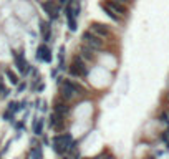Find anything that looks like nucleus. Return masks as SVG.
Here are the masks:
<instances>
[{
    "label": "nucleus",
    "instance_id": "nucleus-1",
    "mask_svg": "<svg viewBox=\"0 0 169 159\" xmlns=\"http://www.w3.org/2000/svg\"><path fill=\"white\" fill-rule=\"evenodd\" d=\"M68 71H70V75L75 76V78H86L88 73H90L88 66H86V63H85V60L81 58L80 55L73 56V62H71V65H70Z\"/></svg>",
    "mask_w": 169,
    "mask_h": 159
},
{
    "label": "nucleus",
    "instance_id": "nucleus-23",
    "mask_svg": "<svg viewBox=\"0 0 169 159\" xmlns=\"http://www.w3.org/2000/svg\"><path fill=\"white\" fill-rule=\"evenodd\" d=\"M167 98H169V93H167Z\"/></svg>",
    "mask_w": 169,
    "mask_h": 159
},
{
    "label": "nucleus",
    "instance_id": "nucleus-14",
    "mask_svg": "<svg viewBox=\"0 0 169 159\" xmlns=\"http://www.w3.org/2000/svg\"><path fill=\"white\" fill-rule=\"evenodd\" d=\"M7 109H9V111H12V113H13V115H15V113H18V111H22V101H20V103H18V101H12V103H9V108H7Z\"/></svg>",
    "mask_w": 169,
    "mask_h": 159
},
{
    "label": "nucleus",
    "instance_id": "nucleus-2",
    "mask_svg": "<svg viewBox=\"0 0 169 159\" xmlns=\"http://www.w3.org/2000/svg\"><path fill=\"white\" fill-rule=\"evenodd\" d=\"M81 40H83V45H86V47H90L91 50H101L103 48V40L100 38V36H96L94 33H91V32H83V35H81Z\"/></svg>",
    "mask_w": 169,
    "mask_h": 159
},
{
    "label": "nucleus",
    "instance_id": "nucleus-16",
    "mask_svg": "<svg viewBox=\"0 0 169 159\" xmlns=\"http://www.w3.org/2000/svg\"><path fill=\"white\" fill-rule=\"evenodd\" d=\"M67 22H68V28H70V32H76V20H75V18H68Z\"/></svg>",
    "mask_w": 169,
    "mask_h": 159
},
{
    "label": "nucleus",
    "instance_id": "nucleus-4",
    "mask_svg": "<svg viewBox=\"0 0 169 159\" xmlns=\"http://www.w3.org/2000/svg\"><path fill=\"white\" fill-rule=\"evenodd\" d=\"M42 9L45 10V13L50 17V20H56L60 17V7H56L52 0H47V2H42Z\"/></svg>",
    "mask_w": 169,
    "mask_h": 159
},
{
    "label": "nucleus",
    "instance_id": "nucleus-13",
    "mask_svg": "<svg viewBox=\"0 0 169 159\" xmlns=\"http://www.w3.org/2000/svg\"><path fill=\"white\" fill-rule=\"evenodd\" d=\"M32 159H43V149L40 144L32 148Z\"/></svg>",
    "mask_w": 169,
    "mask_h": 159
},
{
    "label": "nucleus",
    "instance_id": "nucleus-8",
    "mask_svg": "<svg viewBox=\"0 0 169 159\" xmlns=\"http://www.w3.org/2000/svg\"><path fill=\"white\" fill-rule=\"evenodd\" d=\"M106 3H108V5H109L113 10H116L123 18H126V15H128V9H126L125 5H123L121 2H118V0H106Z\"/></svg>",
    "mask_w": 169,
    "mask_h": 159
},
{
    "label": "nucleus",
    "instance_id": "nucleus-12",
    "mask_svg": "<svg viewBox=\"0 0 169 159\" xmlns=\"http://www.w3.org/2000/svg\"><path fill=\"white\" fill-rule=\"evenodd\" d=\"M58 70L60 71L67 70V65H65V47H60V51H58Z\"/></svg>",
    "mask_w": 169,
    "mask_h": 159
},
{
    "label": "nucleus",
    "instance_id": "nucleus-17",
    "mask_svg": "<svg viewBox=\"0 0 169 159\" xmlns=\"http://www.w3.org/2000/svg\"><path fill=\"white\" fill-rule=\"evenodd\" d=\"M3 119H5V121H13V113L7 109V111L3 113Z\"/></svg>",
    "mask_w": 169,
    "mask_h": 159
},
{
    "label": "nucleus",
    "instance_id": "nucleus-19",
    "mask_svg": "<svg viewBox=\"0 0 169 159\" xmlns=\"http://www.w3.org/2000/svg\"><path fill=\"white\" fill-rule=\"evenodd\" d=\"M56 75H58V68H53V70L50 71V76L52 78H56Z\"/></svg>",
    "mask_w": 169,
    "mask_h": 159
},
{
    "label": "nucleus",
    "instance_id": "nucleus-18",
    "mask_svg": "<svg viewBox=\"0 0 169 159\" xmlns=\"http://www.w3.org/2000/svg\"><path fill=\"white\" fill-rule=\"evenodd\" d=\"M25 88H27V83H20V85H18V88H17V91H18V93H22Z\"/></svg>",
    "mask_w": 169,
    "mask_h": 159
},
{
    "label": "nucleus",
    "instance_id": "nucleus-15",
    "mask_svg": "<svg viewBox=\"0 0 169 159\" xmlns=\"http://www.w3.org/2000/svg\"><path fill=\"white\" fill-rule=\"evenodd\" d=\"M5 75L9 76V80H10L12 85H18V76L15 75V73L12 71V70H5Z\"/></svg>",
    "mask_w": 169,
    "mask_h": 159
},
{
    "label": "nucleus",
    "instance_id": "nucleus-5",
    "mask_svg": "<svg viewBox=\"0 0 169 159\" xmlns=\"http://www.w3.org/2000/svg\"><path fill=\"white\" fill-rule=\"evenodd\" d=\"M70 109H71L70 103H68V101H65V100H61V98H56L55 103H53V113H56V115H60V116L68 115Z\"/></svg>",
    "mask_w": 169,
    "mask_h": 159
},
{
    "label": "nucleus",
    "instance_id": "nucleus-11",
    "mask_svg": "<svg viewBox=\"0 0 169 159\" xmlns=\"http://www.w3.org/2000/svg\"><path fill=\"white\" fill-rule=\"evenodd\" d=\"M43 126H45V119L43 118H38V121H33V134L35 136H43Z\"/></svg>",
    "mask_w": 169,
    "mask_h": 159
},
{
    "label": "nucleus",
    "instance_id": "nucleus-3",
    "mask_svg": "<svg viewBox=\"0 0 169 159\" xmlns=\"http://www.w3.org/2000/svg\"><path fill=\"white\" fill-rule=\"evenodd\" d=\"M90 32L94 33L96 36H100V38H108L111 35L109 27L105 25V23H100V22H93L91 25H90Z\"/></svg>",
    "mask_w": 169,
    "mask_h": 159
},
{
    "label": "nucleus",
    "instance_id": "nucleus-6",
    "mask_svg": "<svg viewBox=\"0 0 169 159\" xmlns=\"http://www.w3.org/2000/svg\"><path fill=\"white\" fill-rule=\"evenodd\" d=\"M35 56H36V60H38V62H45V63H52V60H53L52 51H50V48H48L47 45H38Z\"/></svg>",
    "mask_w": 169,
    "mask_h": 159
},
{
    "label": "nucleus",
    "instance_id": "nucleus-20",
    "mask_svg": "<svg viewBox=\"0 0 169 159\" xmlns=\"http://www.w3.org/2000/svg\"><path fill=\"white\" fill-rule=\"evenodd\" d=\"M15 128H17V129H23V128H25V124H23V121H20V123H17V124H15Z\"/></svg>",
    "mask_w": 169,
    "mask_h": 159
},
{
    "label": "nucleus",
    "instance_id": "nucleus-21",
    "mask_svg": "<svg viewBox=\"0 0 169 159\" xmlns=\"http://www.w3.org/2000/svg\"><path fill=\"white\" fill-rule=\"evenodd\" d=\"M43 89H45V83H40V86L36 88V91H43Z\"/></svg>",
    "mask_w": 169,
    "mask_h": 159
},
{
    "label": "nucleus",
    "instance_id": "nucleus-7",
    "mask_svg": "<svg viewBox=\"0 0 169 159\" xmlns=\"http://www.w3.org/2000/svg\"><path fill=\"white\" fill-rule=\"evenodd\" d=\"M100 7H101V9L103 10H105L106 12V13H108V17L111 18V20H114V22H118V23H121L123 22V20H125V18H123L121 17V15H119L118 13V12L116 10H113V9H111V7L108 5V3H106V2H101L100 3Z\"/></svg>",
    "mask_w": 169,
    "mask_h": 159
},
{
    "label": "nucleus",
    "instance_id": "nucleus-22",
    "mask_svg": "<svg viewBox=\"0 0 169 159\" xmlns=\"http://www.w3.org/2000/svg\"><path fill=\"white\" fill-rule=\"evenodd\" d=\"M61 159H71V157H70L68 154H65V156H61Z\"/></svg>",
    "mask_w": 169,
    "mask_h": 159
},
{
    "label": "nucleus",
    "instance_id": "nucleus-9",
    "mask_svg": "<svg viewBox=\"0 0 169 159\" xmlns=\"http://www.w3.org/2000/svg\"><path fill=\"white\" fill-rule=\"evenodd\" d=\"M80 56L86 62H94L96 60V55H94V50H91L90 47H86V45H81L80 48Z\"/></svg>",
    "mask_w": 169,
    "mask_h": 159
},
{
    "label": "nucleus",
    "instance_id": "nucleus-10",
    "mask_svg": "<svg viewBox=\"0 0 169 159\" xmlns=\"http://www.w3.org/2000/svg\"><path fill=\"white\" fill-rule=\"evenodd\" d=\"M40 33H42L45 42H50V36H52V27L48 22H40Z\"/></svg>",
    "mask_w": 169,
    "mask_h": 159
}]
</instances>
